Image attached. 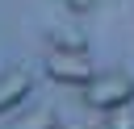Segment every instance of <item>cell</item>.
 I'll return each mask as SVG.
<instances>
[{"label":"cell","mask_w":134,"mask_h":129,"mask_svg":"<svg viewBox=\"0 0 134 129\" xmlns=\"http://www.w3.org/2000/svg\"><path fill=\"white\" fill-rule=\"evenodd\" d=\"M46 75H50L54 83L84 87L96 71H92V62L84 58V50H50V58H46Z\"/></svg>","instance_id":"7a4b0ae2"},{"label":"cell","mask_w":134,"mask_h":129,"mask_svg":"<svg viewBox=\"0 0 134 129\" xmlns=\"http://www.w3.org/2000/svg\"><path fill=\"white\" fill-rule=\"evenodd\" d=\"M109 129H134V117H126L121 108H113V117H109Z\"/></svg>","instance_id":"8992f818"},{"label":"cell","mask_w":134,"mask_h":129,"mask_svg":"<svg viewBox=\"0 0 134 129\" xmlns=\"http://www.w3.org/2000/svg\"><path fill=\"white\" fill-rule=\"evenodd\" d=\"M67 8H71V12H88V8H92V0H67Z\"/></svg>","instance_id":"52a82bcc"},{"label":"cell","mask_w":134,"mask_h":129,"mask_svg":"<svg viewBox=\"0 0 134 129\" xmlns=\"http://www.w3.org/2000/svg\"><path fill=\"white\" fill-rule=\"evenodd\" d=\"M67 129H92V125H67Z\"/></svg>","instance_id":"ba28073f"},{"label":"cell","mask_w":134,"mask_h":129,"mask_svg":"<svg viewBox=\"0 0 134 129\" xmlns=\"http://www.w3.org/2000/svg\"><path fill=\"white\" fill-rule=\"evenodd\" d=\"M130 100H134V79L126 71H105V75H92L84 83V104L88 108L113 112V108H126Z\"/></svg>","instance_id":"6da1fadb"},{"label":"cell","mask_w":134,"mask_h":129,"mask_svg":"<svg viewBox=\"0 0 134 129\" xmlns=\"http://www.w3.org/2000/svg\"><path fill=\"white\" fill-rule=\"evenodd\" d=\"M50 46H54V50H84V46H88V37H84L80 29H71V25H67V29H50Z\"/></svg>","instance_id":"5b68a950"},{"label":"cell","mask_w":134,"mask_h":129,"mask_svg":"<svg viewBox=\"0 0 134 129\" xmlns=\"http://www.w3.org/2000/svg\"><path fill=\"white\" fill-rule=\"evenodd\" d=\"M13 129H59V112H54V108H34V112L21 117Z\"/></svg>","instance_id":"277c9868"},{"label":"cell","mask_w":134,"mask_h":129,"mask_svg":"<svg viewBox=\"0 0 134 129\" xmlns=\"http://www.w3.org/2000/svg\"><path fill=\"white\" fill-rule=\"evenodd\" d=\"M29 92H34V75H29L25 67H8V71L0 75V112L17 108Z\"/></svg>","instance_id":"3957f363"}]
</instances>
